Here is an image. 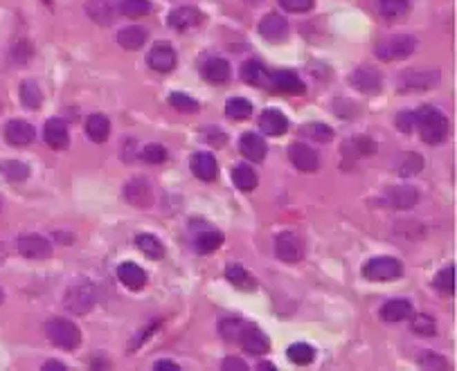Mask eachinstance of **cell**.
<instances>
[{"instance_id":"4","label":"cell","mask_w":457,"mask_h":371,"mask_svg":"<svg viewBox=\"0 0 457 371\" xmlns=\"http://www.w3.org/2000/svg\"><path fill=\"white\" fill-rule=\"evenodd\" d=\"M363 274L369 281H394L403 274V263L392 257H376L365 263Z\"/></svg>"},{"instance_id":"19","label":"cell","mask_w":457,"mask_h":371,"mask_svg":"<svg viewBox=\"0 0 457 371\" xmlns=\"http://www.w3.org/2000/svg\"><path fill=\"white\" fill-rule=\"evenodd\" d=\"M239 149H241V153H244L246 160L262 162L266 158V151H269V146H266L264 137H260L257 133H246V135H241Z\"/></svg>"},{"instance_id":"45","label":"cell","mask_w":457,"mask_h":371,"mask_svg":"<svg viewBox=\"0 0 457 371\" xmlns=\"http://www.w3.org/2000/svg\"><path fill=\"white\" fill-rule=\"evenodd\" d=\"M244 326H246V322H241V320H226L221 324V335H223V340H228V342H239V335H241V331H244Z\"/></svg>"},{"instance_id":"9","label":"cell","mask_w":457,"mask_h":371,"mask_svg":"<svg viewBox=\"0 0 457 371\" xmlns=\"http://www.w3.org/2000/svg\"><path fill=\"white\" fill-rule=\"evenodd\" d=\"M239 342L244 351L253 353V356H264V353L271 351V340L262 329H257L255 324H246L244 331L239 335Z\"/></svg>"},{"instance_id":"13","label":"cell","mask_w":457,"mask_h":371,"mask_svg":"<svg viewBox=\"0 0 457 371\" xmlns=\"http://www.w3.org/2000/svg\"><path fill=\"white\" fill-rule=\"evenodd\" d=\"M419 201V192L410 185H399V187H390L383 196V203L392 210H410L415 207Z\"/></svg>"},{"instance_id":"47","label":"cell","mask_w":457,"mask_h":371,"mask_svg":"<svg viewBox=\"0 0 457 371\" xmlns=\"http://www.w3.org/2000/svg\"><path fill=\"white\" fill-rule=\"evenodd\" d=\"M280 5H282L286 12L302 14V12H309V10H311V7H313V0H280Z\"/></svg>"},{"instance_id":"36","label":"cell","mask_w":457,"mask_h":371,"mask_svg":"<svg viewBox=\"0 0 457 371\" xmlns=\"http://www.w3.org/2000/svg\"><path fill=\"white\" fill-rule=\"evenodd\" d=\"M226 115L230 119H235V122H241V119H248L253 115V103L244 97H235L226 103Z\"/></svg>"},{"instance_id":"7","label":"cell","mask_w":457,"mask_h":371,"mask_svg":"<svg viewBox=\"0 0 457 371\" xmlns=\"http://www.w3.org/2000/svg\"><path fill=\"white\" fill-rule=\"evenodd\" d=\"M275 254H278L280 261L295 263L304 257V248H302V241L293 232H282L275 239Z\"/></svg>"},{"instance_id":"40","label":"cell","mask_w":457,"mask_h":371,"mask_svg":"<svg viewBox=\"0 0 457 371\" xmlns=\"http://www.w3.org/2000/svg\"><path fill=\"white\" fill-rule=\"evenodd\" d=\"M435 288L442 292V295H446V297L453 295V292H455V268H453V265H448V268L437 272Z\"/></svg>"},{"instance_id":"32","label":"cell","mask_w":457,"mask_h":371,"mask_svg":"<svg viewBox=\"0 0 457 371\" xmlns=\"http://www.w3.org/2000/svg\"><path fill=\"white\" fill-rule=\"evenodd\" d=\"M286 356L291 362H295V365L304 367V365H311V362L315 360V349L311 347V344H304V342H295L291 344Z\"/></svg>"},{"instance_id":"21","label":"cell","mask_w":457,"mask_h":371,"mask_svg":"<svg viewBox=\"0 0 457 371\" xmlns=\"http://www.w3.org/2000/svg\"><path fill=\"white\" fill-rule=\"evenodd\" d=\"M169 25L176 32H187L201 25V12L194 10V7H178L169 14Z\"/></svg>"},{"instance_id":"27","label":"cell","mask_w":457,"mask_h":371,"mask_svg":"<svg viewBox=\"0 0 457 371\" xmlns=\"http://www.w3.org/2000/svg\"><path fill=\"white\" fill-rule=\"evenodd\" d=\"M230 63L226 59H210L203 66V77L210 83H226L230 79Z\"/></svg>"},{"instance_id":"17","label":"cell","mask_w":457,"mask_h":371,"mask_svg":"<svg viewBox=\"0 0 457 371\" xmlns=\"http://www.w3.org/2000/svg\"><path fill=\"white\" fill-rule=\"evenodd\" d=\"M34 126L25 119H12L10 124L5 126V137L12 146H28L34 140Z\"/></svg>"},{"instance_id":"24","label":"cell","mask_w":457,"mask_h":371,"mask_svg":"<svg viewBox=\"0 0 457 371\" xmlns=\"http://www.w3.org/2000/svg\"><path fill=\"white\" fill-rule=\"evenodd\" d=\"M117 277L126 288H131V290H140V288H144V283H146V272L133 261H126V263L119 265Z\"/></svg>"},{"instance_id":"51","label":"cell","mask_w":457,"mask_h":371,"mask_svg":"<svg viewBox=\"0 0 457 371\" xmlns=\"http://www.w3.org/2000/svg\"><path fill=\"white\" fill-rule=\"evenodd\" d=\"M226 140H228V137L223 135L221 131H208V142L212 146H223V144H226Z\"/></svg>"},{"instance_id":"50","label":"cell","mask_w":457,"mask_h":371,"mask_svg":"<svg viewBox=\"0 0 457 371\" xmlns=\"http://www.w3.org/2000/svg\"><path fill=\"white\" fill-rule=\"evenodd\" d=\"M221 367L226 369V371H232V369H237V371H248V365H246V362H241L239 358H232V356L223 360V365H221Z\"/></svg>"},{"instance_id":"42","label":"cell","mask_w":457,"mask_h":371,"mask_svg":"<svg viewBox=\"0 0 457 371\" xmlns=\"http://www.w3.org/2000/svg\"><path fill=\"white\" fill-rule=\"evenodd\" d=\"M410 0H378V10L387 19H399L405 12H408Z\"/></svg>"},{"instance_id":"18","label":"cell","mask_w":457,"mask_h":371,"mask_svg":"<svg viewBox=\"0 0 457 371\" xmlns=\"http://www.w3.org/2000/svg\"><path fill=\"white\" fill-rule=\"evenodd\" d=\"M269 83H271L278 92H289V94H302V92L307 90L304 81H302L295 72H286V70L273 72Z\"/></svg>"},{"instance_id":"8","label":"cell","mask_w":457,"mask_h":371,"mask_svg":"<svg viewBox=\"0 0 457 371\" xmlns=\"http://www.w3.org/2000/svg\"><path fill=\"white\" fill-rule=\"evenodd\" d=\"M124 198L126 203H131L133 207H140V210H146V207L153 205V189L149 185V180L144 178H133L124 185Z\"/></svg>"},{"instance_id":"25","label":"cell","mask_w":457,"mask_h":371,"mask_svg":"<svg viewBox=\"0 0 457 371\" xmlns=\"http://www.w3.org/2000/svg\"><path fill=\"white\" fill-rule=\"evenodd\" d=\"M412 313H415V308H412V304H410L408 299H392V301H387V304L381 308V317H383L385 322H390V324L408 320Z\"/></svg>"},{"instance_id":"56","label":"cell","mask_w":457,"mask_h":371,"mask_svg":"<svg viewBox=\"0 0 457 371\" xmlns=\"http://www.w3.org/2000/svg\"><path fill=\"white\" fill-rule=\"evenodd\" d=\"M43 3H46V5H50V3H52V0H43Z\"/></svg>"},{"instance_id":"43","label":"cell","mask_w":457,"mask_h":371,"mask_svg":"<svg viewBox=\"0 0 457 371\" xmlns=\"http://www.w3.org/2000/svg\"><path fill=\"white\" fill-rule=\"evenodd\" d=\"M140 158L149 165H162L167 160V149L162 144H146L140 151Z\"/></svg>"},{"instance_id":"30","label":"cell","mask_w":457,"mask_h":371,"mask_svg":"<svg viewBox=\"0 0 457 371\" xmlns=\"http://www.w3.org/2000/svg\"><path fill=\"white\" fill-rule=\"evenodd\" d=\"M226 277H228L230 283H235V286L241 288V290H255V286H257V281L250 277L248 270L244 268V265H239V263L228 265V268H226Z\"/></svg>"},{"instance_id":"6","label":"cell","mask_w":457,"mask_h":371,"mask_svg":"<svg viewBox=\"0 0 457 371\" xmlns=\"http://www.w3.org/2000/svg\"><path fill=\"white\" fill-rule=\"evenodd\" d=\"M95 304V288L90 283H75L66 292V308L77 315L88 313Z\"/></svg>"},{"instance_id":"1","label":"cell","mask_w":457,"mask_h":371,"mask_svg":"<svg viewBox=\"0 0 457 371\" xmlns=\"http://www.w3.org/2000/svg\"><path fill=\"white\" fill-rule=\"evenodd\" d=\"M415 124L426 144H442L448 137V131H451L446 115L433 106H421L415 113Z\"/></svg>"},{"instance_id":"49","label":"cell","mask_w":457,"mask_h":371,"mask_svg":"<svg viewBox=\"0 0 457 371\" xmlns=\"http://www.w3.org/2000/svg\"><path fill=\"white\" fill-rule=\"evenodd\" d=\"M394 124H396V128H399L401 133H410L412 126H415V113H408V110H403V113L396 115Z\"/></svg>"},{"instance_id":"16","label":"cell","mask_w":457,"mask_h":371,"mask_svg":"<svg viewBox=\"0 0 457 371\" xmlns=\"http://www.w3.org/2000/svg\"><path fill=\"white\" fill-rule=\"evenodd\" d=\"M43 140H46L52 149H66L70 144V133H68V124L64 119L52 117L48 119L46 128H43Z\"/></svg>"},{"instance_id":"35","label":"cell","mask_w":457,"mask_h":371,"mask_svg":"<svg viewBox=\"0 0 457 371\" xmlns=\"http://www.w3.org/2000/svg\"><path fill=\"white\" fill-rule=\"evenodd\" d=\"M21 99H23V103H25V108H30V110H37V108L41 106L43 94H41V90H39L37 81L25 79V81L21 83Z\"/></svg>"},{"instance_id":"26","label":"cell","mask_w":457,"mask_h":371,"mask_svg":"<svg viewBox=\"0 0 457 371\" xmlns=\"http://www.w3.org/2000/svg\"><path fill=\"white\" fill-rule=\"evenodd\" d=\"M146 39H149V32L140 28V25H131V28H124L117 34V43L124 50H140L146 43Z\"/></svg>"},{"instance_id":"15","label":"cell","mask_w":457,"mask_h":371,"mask_svg":"<svg viewBox=\"0 0 457 371\" xmlns=\"http://www.w3.org/2000/svg\"><path fill=\"white\" fill-rule=\"evenodd\" d=\"M189 167H192V174L198 180H203V183H212V180H217V176H219V165L212 153H205V151L194 153Z\"/></svg>"},{"instance_id":"38","label":"cell","mask_w":457,"mask_h":371,"mask_svg":"<svg viewBox=\"0 0 457 371\" xmlns=\"http://www.w3.org/2000/svg\"><path fill=\"white\" fill-rule=\"evenodd\" d=\"M408 320H410L412 333L424 335V338H430V335L437 333V324H435V320L430 315H415V313H412Z\"/></svg>"},{"instance_id":"3","label":"cell","mask_w":457,"mask_h":371,"mask_svg":"<svg viewBox=\"0 0 457 371\" xmlns=\"http://www.w3.org/2000/svg\"><path fill=\"white\" fill-rule=\"evenodd\" d=\"M415 50H417V39L410 37V34H399V37H390L381 46H376L374 54L381 61H401V59H408Z\"/></svg>"},{"instance_id":"46","label":"cell","mask_w":457,"mask_h":371,"mask_svg":"<svg viewBox=\"0 0 457 371\" xmlns=\"http://www.w3.org/2000/svg\"><path fill=\"white\" fill-rule=\"evenodd\" d=\"M304 133L309 137H313L315 142H331L333 140V131L327 124H309L304 128Z\"/></svg>"},{"instance_id":"11","label":"cell","mask_w":457,"mask_h":371,"mask_svg":"<svg viewBox=\"0 0 457 371\" xmlns=\"http://www.w3.org/2000/svg\"><path fill=\"white\" fill-rule=\"evenodd\" d=\"M289 158H291L293 165H295V169L304 171V174H313V171H318V167H320V158H318V153L304 142L291 144L289 146Z\"/></svg>"},{"instance_id":"23","label":"cell","mask_w":457,"mask_h":371,"mask_svg":"<svg viewBox=\"0 0 457 371\" xmlns=\"http://www.w3.org/2000/svg\"><path fill=\"white\" fill-rule=\"evenodd\" d=\"M260 128L266 135L278 137V135H284V133L289 131V119L284 117L280 110H275V108L264 110L262 117H260Z\"/></svg>"},{"instance_id":"52","label":"cell","mask_w":457,"mask_h":371,"mask_svg":"<svg viewBox=\"0 0 457 371\" xmlns=\"http://www.w3.org/2000/svg\"><path fill=\"white\" fill-rule=\"evenodd\" d=\"M156 369H158V371H180L178 365H174V362H167V360L156 362Z\"/></svg>"},{"instance_id":"34","label":"cell","mask_w":457,"mask_h":371,"mask_svg":"<svg viewBox=\"0 0 457 371\" xmlns=\"http://www.w3.org/2000/svg\"><path fill=\"white\" fill-rule=\"evenodd\" d=\"M241 79H244L246 83H250V86H264V81H266V70H264V66L260 63V61H246L244 66H241Z\"/></svg>"},{"instance_id":"28","label":"cell","mask_w":457,"mask_h":371,"mask_svg":"<svg viewBox=\"0 0 457 371\" xmlns=\"http://www.w3.org/2000/svg\"><path fill=\"white\" fill-rule=\"evenodd\" d=\"M86 135L90 137L95 144H101L108 140L110 135V122L104 115H90L86 119Z\"/></svg>"},{"instance_id":"5","label":"cell","mask_w":457,"mask_h":371,"mask_svg":"<svg viewBox=\"0 0 457 371\" xmlns=\"http://www.w3.org/2000/svg\"><path fill=\"white\" fill-rule=\"evenodd\" d=\"M439 83L437 70H405L399 79H396V88L399 92H424Z\"/></svg>"},{"instance_id":"41","label":"cell","mask_w":457,"mask_h":371,"mask_svg":"<svg viewBox=\"0 0 457 371\" xmlns=\"http://www.w3.org/2000/svg\"><path fill=\"white\" fill-rule=\"evenodd\" d=\"M3 174H5L7 180H10V183H23V180L30 176V167L25 165V162L10 160V162H5L3 165Z\"/></svg>"},{"instance_id":"33","label":"cell","mask_w":457,"mask_h":371,"mask_svg":"<svg viewBox=\"0 0 457 371\" xmlns=\"http://www.w3.org/2000/svg\"><path fill=\"white\" fill-rule=\"evenodd\" d=\"M232 180H235V185L241 192H253L257 187V174L248 165H239L232 169Z\"/></svg>"},{"instance_id":"48","label":"cell","mask_w":457,"mask_h":371,"mask_svg":"<svg viewBox=\"0 0 457 371\" xmlns=\"http://www.w3.org/2000/svg\"><path fill=\"white\" fill-rule=\"evenodd\" d=\"M421 365H424L426 369H448V362L442 356H437V353H430V351L421 356Z\"/></svg>"},{"instance_id":"53","label":"cell","mask_w":457,"mask_h":371,"mask_svg":"<svg viewBox=\"0 0 457 371\" xmlns=\"http://www.w3.org/2000/svg\"><path fill=\"white\" fill-rule=\"evenodd\" d=\"M52 369L66 371V365H61V362H46V365H43V371H52Z\"/></svg>"},{"instance_id":"39","label":"cell","mask_w":457,"mask_h":371,"mask_svg":"<svg viewBox=\"0 0 457 371\" xmlns=\"http://www.w3.org/2000/svg\"><path fill=\"white\" fill-rule=\"evenodd\" d=\"M221 243H223L221 232H203V234L196 237V250L201 254H212Z\"/></svg>"},{"instance_id":"37","label":"cell","mask_w":457,"mask_h":371,"mask_svg":"<svg viewBox=\"0 0 457 371\" xmlns=\"http://www.w3.org/2000/svg\"><path fill=\"white\" fill-rule=\"evenodd\" d=\"M119 12H122L124 16H128V19H140V16H146L151 14V3L149 0H119Z\"/></svg>"},{"instance_id":"14","label":"cell","mask_w":457,"mask_h":371,"mask_svg":"<svg viewBox=\"0 0 457 371\" xmlns=\"http://www.w3.org/2000/svg\"><path fill=\"white\" fill-rule=\"evenodd\" d=\"M149 66L156 72H171L176 68V50L169 43H156L149 52Z\"/></svg>"},{"instance_id":"20","label":"cell","mask_w":457,"mask_h":371,"mask_svg":"<svg viewBox=\"0 0 457 371\" xmlns=\"http://www.w3.org/2000/svg\"><path fill=\"white\" fill-rule=\"evenodd\" d=\"M117 7L113 0H88L86 3V14L97 23V25H110L115 21Z\"/></svg>"},{"instance_id":"29","label":"cell","mask_w":457,"mask_h":371,"mask_svg":"<svg viewBox=\"0 0 457 371\" xmlns=\"http://www.w3.org/2000/svg\"><path fill=\"white\" fill-rule=\"evenodd\" d=\"M396 174H399L401 178H410L419 174L421 169H424V158H421L419 153H403L399 160H396Z\"/></svg>"},{"instance_id":"31","label":"cell","mask_w":457,"mask_h":371,"mask_svg":"<svg viewBox=\"0 0 457 371\" xmlns=\"http://www.w3.org/2000/svg\"><path fill=\"white\" fill-rule=\"evenodd\" d=\"M135 245L144 257L153 259V261H158V259L165 257V248H162V243L153 234H140L135 239Z\"/></svg>"},{"instance_id":"2","label":"cell","mask_w":457,"mask_h":371,"mask_svg":"<svg viewBox=\"0 0 457 371\" xmlns=\"http://www.w3.org/2000/svg\"><path fill=\"white\" fill-rule=\"evenodd\" d=\"M46 335L55 347L64 351H75L81 344V331L70 320H64V317L50 320L46 324Z\"/></svg>"},{"instance_id":"10","label":"cell","mask_w":457,"mask_h":371,"mask_svg":"<svg viewBox=\"0 0 457 371\" xmlns=\"http://www.w3.org/2000/svg\"><path fill=\"white\" fill-rule=\"evenodd\" d=\"M16 250L28 259H48L52 254V243L39 234H23L16 239Z\"/></svg>"},{"instance_id":"12","label":"cell","mask_w":457,"mask_h":371,"mask_svg":"<svg viewBox=\"0 0 457 371\" xmlns=\"http://www.w3.org/2000/svg\"><path fill=\"white\" fill-rule=\"evenodd\" d=\"M349 81L353 88H358L360 92H381L383 88V77L381 72L376 70V68H369V66H363V68H356V70L351 72Z\"/></svg>"},{"instance_id":"54","label":"cell","mask_w":457,"mask_h":371,"mask_svg":"<svg viewBox=\"0 0 457 371\" xmlns=\"http://www.w3.org/2000/svg\"><path fill=\"white\" fill-rule=\"evenodd\" d=\"M260 369H262V371H269V369L273 371V369H275V365H273V362H262Z\"/></svg>"},{"instance_id":"22","label":"cell","mask_w":457,"mask_h":371,"mask_svg":"<svg viewBox=\"0 0 457 371\" xmlns=\"http://www.w3.org/2000/svg\"><path fill=\"white\" fill-rule=\"evenodd\" d=\"M260 34L269 41H282L289 34V23L280 14H269L260 23Z\"/></svg>"},{"instance_id":"44","label":"cell","mask_w":457,"mask_h":371,"mask_svg":"<svg viewBox=\"0 0 457 371\" xmlns=\"http://www.w3.org/2000/svg\"><path fill=\"white\" fill-rule=\"evenodd\" d=\"M169 103L178 110H185V113H194V110H198V101L192 99V97H187V94H183V92L169 94Z\"/></svg>"},{"instance_id":"55","label":"cell","mask_w":457,"mask_h":371,"mask_svg":"<svg viewBox=\"0 0 457 371\" xmlns=\"http://www.w3.org/2000/svg\"><path fill=\"white\" fill-rule=\"evenodd\" d=\"M3 299H5V295H3V290H0V304H3Z\"/></svg>"}]
</instances>
